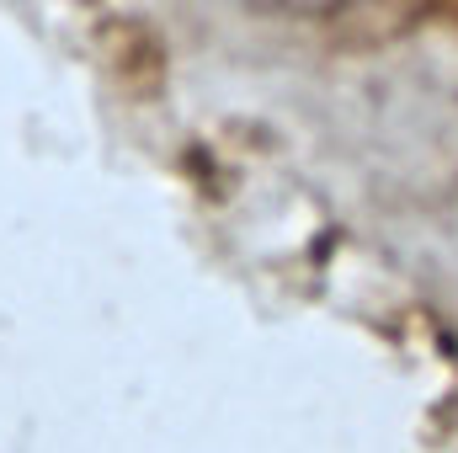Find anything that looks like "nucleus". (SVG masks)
Returning a JSON list of instances; mask_svg holds the SVG:
<instances>
[{
  "label": "nucleus",
  "instance_id": "obj_1",
  "mask_svg": "<svg viewBox=\"0 0 458 453\" xmlns=\"http://www.w3.org/2000/svg\"><path fill=\"white\" fill-rule=\"evenodd\" d=\"M250 5H267V11H336L346 0H250Z\"/></svg>",
  "mask_w": 458,
  "mask_h": 453
}]
</instances>
